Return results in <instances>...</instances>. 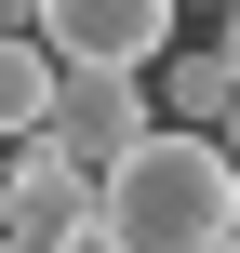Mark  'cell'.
Returning a JSON list of instances; mask_svg holds the SVG:
<instances>
[{
    "label": "cell",
    "mask_w": 240,
    "mask_h": 253,
    "mask_svg": "<svg viewBox=\"0 0 240 253\" xmlns=\"http://www.w3.org/2000/svg\"><path fill=\"white\" fill-rule=\"evenodd\" d=\"M94 213L120 227V253H214L240 240V160L200 120H147L120 160H94Z\"/></svg>",
    "instance_id": "1"
},
{
    "label": "cell",
    "mask_w": 240,
    "mask_h": 253,
    "mask_svg": "<svg viewBox=\"0 0 240 253\" xmlns=\"http://www.w3.org/2000/svg\"><path fill=\"white\" fill-rule=\"evenodd\" d=\"M27 27L53 40V67H147L174 40V0H27Z\"/></svg>",
    "instance_id": "2"
},
{
    "label": "cell",
    "mask_w": 240,
    "mask_h": 253,
    "mask_svg": "<svg viewBox=\"0 0 240 253\" xmlns=\"http://www.w3.org/2000/svg\"><path fill=\"white\" fill-rule=\"evenodd\" d=\"M147 120H160V107H147V67H53V133H67L80 160H120Z\"/></svg>",
    "instance_id": "3"
},
{
    "label": "cell",
    "mask_w": 240,
    "mask_h": 253,
    "mask_svg": "<svg viewBox=\"0 0 240 253\" xmlns=\"http://www.w3.org/2000/svg\"><path fill=\"white\" fill-rule=\"evenodd\" d=\"M147 107H160V120H200V133H214V120L240 107V67H227V53H147Z\"/></svg>",
    "instance_id": "4"
},
{
    "label": "cell",
    "mask_w": 240,
    "mask_h": 253,
    "mask_svg": "<svg viewBox=\"0 0 240 253\" xmlns=\"http://www.w3.org/2000/svg\"><path fill=\"white\" fill-rule=\"evenodd\" d=\"M40 120H53V40L0 27V133H40Z\"/></svg>",
    "instance_id": "5"
},
{
    "label": "cell",
    "mask_w": 240,
    "mask_h": 253,
    "mask_svg": "<svg viewBox=\"0 0 240 253\" xmlns=\"http://www.w3.org/2000/svg\"><path fill=\"white\" fill-rule=\"evenodd\" d=\"M40 253H120V227H107V213H80V227H53Z\"/></svg>",
    "instance_id": "6"
},
{
    "label": "cell",
    "mask_w": 240,
    "mask_h": 253,
    "mask_svg": "<svg viewBox=\"0 0 240 253\" xmlns=\"http://www.w3.org/2000/svg\"><path fill=\"white\" fill-rule=\"evenodd\" d=\"M214 53H227V67H240V0H227V40H214Z\"/></svg>",
    "instance_id": "7"
},
{
    "label": "cell",
    "mask_w": 240,
    "mask_h": 253,
    "mask_svg": "<svg viewBox=\"0 0 240 253\" xmlns=\"http://www.w3.org/2000/svg\"><path fill=\"white\" fill-rule=\"evenodd\" d=\"M0 27H27V0H0Z\"/></svg>",
    "instance_id": "8"
},
{
    "label": "cell",
    "mask_w": 240,
    "mask_h": 253,
    "mask_svg": "<svg viewBox=\"0 0 240 253\" xmlns=\"http://www.w3.org/2000/svg\"><path fill=\"white\" fill-rule=\"evenodd\" d=\"M0 253H40V240H0Z\"/></svg>",
    "instance_id": "9"
},
{
    "label": "cell",
    "mask_w": 240,
    "mask_h": 253,
    "mask_svg": "<svg viewBox=\"0 0 240 253\" xmlns=\"http://www.w3.org/2000/svg\"><path fill=\"white\" fill-rule=\"evenodd\" d=\"M214 253H240V240H214Z\"/></svg>",
    "instance_id": "10"
}]
</instances>
